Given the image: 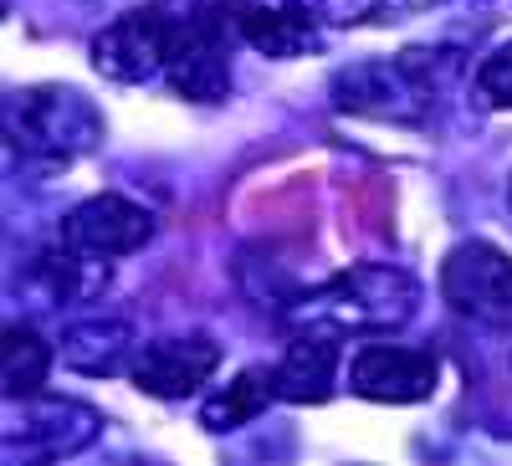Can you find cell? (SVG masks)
I'll return each mask as SVG.
<instances>
[{
  "instance_id": "5",
  "label": "cell",
  "mask_w": 512,
  "mask_h": 466,
  "mask_svg": "<svg viewBox=\"0 0 512 466\" xmlns=\"http://www.w3.org/2000/svg\"><path fill=\"white\" fill-rule=\"evenodd\" d=\"M441 292L461 318L502 328L512 323V257L487 241H461L441 262Z\"/></svg>"
},
{
  "instance_id": "9",
  "label": "cell",
  "mask_w": 512,
  "mask_h": 466,
  "mask_svg": "<svg viewBox=\"0 0 512 466\" xmlns=\"http://www.w3.org/2000/svg\"><path fill=\"white\" fill-rule=\"evenodd\" d=\"M436 359L405 344H364L349 364V385L359 400L374 405H420L436 390Z\"/></svg>"
},
{
  "instance_id": "2",
  "label": "cell",
  "mask_w": 512,
  "mask_h": 466,
  "mask_svg": "<svg viewBox=\"0 0 512 466\" xmlns=\"http://www.w3.org/2000/svg\"><path fill=\"white\" fill-rule=\"evenodd\" d=\"M164 21V77L190 103H221L231 93V57H226V6L221 0H154Z\"/></svg>"
},
{
  "instance_id": "18",
  "label": "cell",
  "mask_w": 512,
  "mask_h": 466,
  "mask_svg": "<svg viewBox=\"0 0 512 466\" xmlns=\"http://www.w3.org/2000/svg\"><path fill=\"white\" fill-rule=\"evenodd\" d=\"M507 200H512V185H507Z\"/></svg>"
},
{
  "instance_id": "3",
  "label": "cell",
  "mask_w": 512,
  "mask_h": 466,
  "mask_svg": "<svg viewBox=\"0 0 512 466\" xmlns=\"http://www.w3.org/2000/svg\"><path fill=\"white\" fill-rule=\"evenodd\" d=\"M6 134L16 154L47 159V164H67L77 154H93L103 139V113L82 98L77 88H26L11 98L6 108Z\"/></svg>"
},
{
  "instance_id": "12",
  "label": "cell",
  "mask_w": 512,
  "mask_h": 466,
  "mask_svg": "<svg viewBox=\"0 0 512 466\" xmlns=\"http://www.w3.org/2000/svg\"><path fill=\"white\" fill-rule=\"evenodd\" d=\"M272 379H277V400L323 405L333 395V379H338V338L297 333L287 344V354L272 364Z\"/></svg>"
},
{
  "instance_id": "8",
  "label": "cell",
  "mask_w": 512,
  "mask_h": 466,
  "mask_svg": "<svg viewBox=\"0 0 512 466\" xmlns=\"http://www.w3.org/2000/svg\"><path fill=\"white\" fill-rule=\"evenodd\" d=\"M221 369V344L205 333H180V338H159V344L139 349L134 359V385L149 400H190L195 390H205Z\"/></svg>"
},
{
  "instance_id": "14",
  "label": "cell",
  "mask_w": 512,
  "mask_h": 466,
  "mask_svg": "<svg viewBox=\"0 0 512 466\" xmlns=\"http://www.w3.org/2000/svg\"><path fill=\"white\" fill-rule=\"evenodd\" d=\"M272 400H277V379H272V369H246V374L231 379V385H221L216 395H205V405H200V426H205V431H216V436H226V431L246 426V420H256Z\"/></svg>"
},
{
  "instance_id": "7",
  "label": "cell",
  "mask_w": 512,
  "mask_h": 466,
  "mask_svg": "<svg viewBox=\"0 0 512 466\" xmlns=\"http://www.w3.org/2000/svg\"><path fill=\"white\" fill-rule=\"evenodd\" d=\"M149 236H154V216L128 195H93V200L72 205L62 221V246L82 251V257H98V262L128 257Z\"/></svg>"
},
{
  "instance_id": "15",
  "label": "cell",
  "mask_w": 512,
  "mask_h": 466,
  "mask_svg": "<svg viewBox=\"0 0 512 466\" xmlns=\"http://www.w3.org/2000/svg\"><path fill=\"white\" fill-rule=\"evenodd\" d=\"M47 369H52L47 338H41L36 328H26V323H11L6 338H0V395H6V400L41 395Z\"/></svg>"
},
{
  "instance_id": "4",
  "label": "cell",
  "mask_w": 512,
  "mask_h": 466,
  "mask_svg": "<svg viewBox=\"0 0 512 466\" xmlns=\"http://www.w3.org/2000/svg\"><path fill=\"white\" fill-rule=\"evenodd\" d=\"M338 108L390 123H420L431 108V82H425L420 52L390 57V62H359L338 77Z\"/></svg>"
},
{
  "instance_id": "10",
  "label": "cell",
  "mask_w": 512,
  "mask_h": 466,
  "mask_svg": "<svg viewBox=\"0 0 512 466\" xmlns=\"http://www.w3.org/2000/svg\"><path fill=\"white\" fill-rule=\"evenodd\" d=\"M164 57H169V41L154 6L128 11L93 36V67L108 82H149L164 72Z\"/></svg>"
},
{
  "instance_id": "16",
  "label": "cell",
  "mask_w": 512,
  "mask_h": 466,
  "mask_svg": "<svg viewBox=\"0 0 512 466\" xmlns=\"http://www.w3.org/2000/svg\"><path fill=\"white\" fill-rule=\"evenodd\" d=\"M477 93H482L492 108H512V41H507V47H497V52L482 62Z\"/></svg>"
},
{
  "instance_id": "11",
  "label": "cell",
  "mask_w": 512,
  "mask_h": 466,
  "mask_svg": "<svg viewBox=\"0 0 512 466\" xmlns=\"http://www.w3.org/2000/svg\"><path fill=\"white\" fill-rule=\"evenodd\" d=\"M236 31L262 57H308L323 41L313 0H241Z\"/></svg>"
},
{
  "instance_id": "17",
  "label": "cell",
  "mask_w": 512,
  "mask_h": 466,
  "mask_svg": "<svg viewBox=\"0 0 512 466\" xmlns=\"http://www.w3.org/2000/svg\"><path fill=\"white\" fill-rule=\"evenodd\" d=\"M379 6H425V0H379Z\"/></svg>"
},
{
  "instance_id": "1",
  "label": "cell",
  "mask_w": 512,
  "mask_h": 466,
  "mask_svg": "<svg viewBox=\"0 0 512 466\" xmlns=\"http://www.w3.org/2000/svg\"><path fill=\"white\" fill-rule=\"evenodd\" d=\"M420 308V282L400 267H349L333 282L313 287L308 298L287 308V323L297 333H328V338H369L395 333Z\"/></svg>"
},
{
  "instance_id": "13",
  "label": "cell",
  "mask_w": 512,
  "mask_h": 466,
  "mask_svg": "<svg viewBox=\"0 0 512 466\" xmlns=\"http://www.w3.org/2000/svg\"><path fill=\"white\" fill-rule=\"evenodd\" d=\"M62 359L77 374H123L139 359V333L128 318H82L62 333Z\"/></svg>"
},
{
  "instance_id": "6",
  "label": "cell",
  "mask_w": 512,
  "mask_h": 466,
  "mask_svg": "<svg viewBox=\"0 0 512 466\" xmlns=\"http://www.w3.org/2000/svg\"><path fill=\"white\" fill-rule=\"evenodd\" d=\"M98 431H103V415L93 405L47 400V395L11 400V420H6V441L31 456H72L82 446H93Z\"/></svg>"
}]
</instances>
